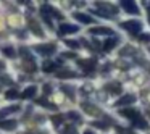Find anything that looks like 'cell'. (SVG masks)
Masks as SVG:
<instances>
[{
	"label": "cell",
	"instance_id": "cell-1",
	"mask_svg": "<svg viewBox=\"0 0 150 134\" xmlns=\"http://www.w3.org/2000/svg\"><path fill=\"white\" fill-rule=\"evenodd\" d=\"M121 28L126 29L127 33H131V34H139L140 29H142V24H140V21L131 20V21H124V23H121Z\"/></svg>",
	"mask_w": 150,
	"mask_h": 134
},
{
	"label": "cell",
	"instance_id": "cell-2",
	"mask_svg": "<svg viewBox=\"0 0 150 134\" xmlns=\"http://www.w3.org/2000/svg\"><path fill=\"white\" fill-rule=\"evenodd\" d=\"M34 50L42 53V55H52V53L55 52V45H53V44H44V45H36Z\"/></svg>",
	"mask_w": 150,
	"mask_h": 134
},
{
	"label": "cell",
	"instance_id": "cell-3",
	"mask_svg": "<svg viewBox=\"0 0 150 134\" xmlns=\"http://www.w3.org/2000/svg\"><path fill=\"white\" fill-rule=\"evenodd\" d=\"M121 7H123L124 10L127 11V13H132V15H137V13H139V8H137V5L134 4V2H129V0H123V2H121Z\"/></svg>",
	"mask_w": 150,
	"mask_h": 134
},
{
	"label": "cell",
	"instance_id": "cell-4",
	"mask_svg": "<svg viewBox=\"0 0 150 134\" xmlns=\"http://www.w3.org/2000/svg\"><path fill=\"white\" fill-rule=\"evenodd\" d=\"M134 102H136V95L127 94V95H123V97L118 100L116 107H126V105H131V104H134Z\"/></svg>",
	"mask_w": 150,
	"mask_h": 134
},
{
	"label": "cell",
	"instance_id": "cell-5",
	"mask_svg": "<svg viewBox=\"0 0 150 134\" xmlns=\"http://www.w3.org/2000/svg\"><path fill=\"white\" fill-rule=\"evenodd\" d=\"M78 31H79V28L76 24H62L60 26V34H74Z\"/></svg>",
	"mask_w": 150,
	"mask_h": 134
},
{
	"label": "cell",
	"instance_id": "cell-6",
	"mask_svg": "<svg viewBox=\"0 0 150 134\" xmlns=\"http://www.w3.org/2000/svg\"><path fill=\"white\" fill-rule=\"evenodd\" d=\"M79 66H82V68L86 69V71H92V69H95V62L94 60H79Z\"/></svg>",
	"mask_w": 150,
	"mask_h": 134
},
{
	"label": "cell",
	"instance_id": "cell-7",
	"mask_svg": "<svg viewBox=\"0 0 150 134\" xmlns=\"http://www.w3.org/2000/svg\"><path fill=\"white\" fill-rule=\"evenodd\" d=\"M91 33L94 34V36H98V34H103V36H111L113 34V31L110 29V28H94V29H91Z\"/></svg>",
	"mask_w": 150,
	"mask_h": 134
},
{
	"label": "cell",
	"instance_id": "cell-8",
	"mask_svg": "<svg viewBox=\"0 0 150 134\" xmlns=\"http://www.w3.org/2000/svg\"><path fill=\"white\" fill-rule=\"evenodd\" d=\"M74 18L78 21H81V23H86V24H91L92 21H94L89 15H84V13H74Z\"/></svg>",
	"mask_w": 150,
	"mask_h": 134
},
{
	"label": "cell",
	"instance_id": "cell-9",
	"mask_svg": "<svg viewBox=\"0 0 150 134\" xmlns=\"http://www.w3.org/2000/svg\"><path fill=\"white\" fill-rule=\"evenodd\" d=\"M15 126H16V121H15V120L0 121V128H2V129H8V131H11V129H15Z\"/></svg>",
	"mask_w": 150,
	"mask_h": 134
},
{
	"label": "cell",
	"instance_id": "cell-10",
	"mask_svg": "<svg viewBox=\"0 0 150 134\" xmlns=\"http://www.w3.org/2000/svg\"><path fill=\"white\" fill-rule=\"evenodd\" d=\"M36 91H37L36 86H31V87H28L26 91L23 92V95H21V97H23V99H31V97H34V95H36Z\"/></svg>",
	"mask_w": 150,
	"mask_h": 134
},
{
	"label": "cell",
	"instance_id": "cell-11",
	"mask_svg": "<svg viewBox=\"0 0 150 134\" xmlns=\"http://www.w3.org/2000/svg\"><path fill=\"white\" fill-rule=\"evenodd\" d=\"M116 42H118V40L115 39V37H113V39H107V40H105V44H103V49L105 50H111L115 45H116Z\"/></svg>",
	"mask_w": 150,
	"mask_h": 134
},
{
	"label": "cell",
	"instance_id": "cell-12",
	"mask_svg": "<svg viewBox=\"0 0 150 134\" xmlns=\"http://www.w3.org/2000/svg\"><path fill=\"white\" fill-rule=\"evenodd\" d=\"M132 123H134V124H137L139 128H147V126H149V124H147V121H144V118H140L139 115H137V116L132 120Z\"/></svg>",
	"mask_w": 150,
	"mask_h": 134
},
{
	"label": "cell",
	"instance_id": "cell-13",
	"mask_svg": "<svg viewBox=\"0 0 150 134\" xmlns=\"http://www.w3.org/2000/svg\"><path fill=\"white\" fill-rule=\"evenodd\" d=\"M16 110H18L16 105H11V107H8V108H4V110H0V118L5 116V115H8V113H13V111H16Z\"/></svg>",
	"mask_w": 150,
	"mask_h": 134
},
{
	"label": "cell",
	"instance_id": "cell-14",
	"mask_svg": "<svg viewBox=\"0 0 150 134\" xmlns=\"http://www.w3.org/2000/svg\"><path fill=\"white\" fill-rule=\"evenodd\" d=\"M120 113H121V115H124V116H129V118H131V121H132L134 118L137 116V111H136V110H121Z\"/></svg>",
	"mask_w": 150,
	"mask_h": 134
},
{
	"label": "cell",
	"instance_id": "cell-15",
	"mask_svg": "<svg viewBox=\"0 0 150 134\" xmlns=\"http://www.w3.org/2000/svg\"><path fill=\"white\" fill-rule=\"evenodd\" d=\"M57 76H58V78H74L76 76V73H73V71H58L57 73Z\"/></svg>",
	"mask_w": 150,
	"mask_h": 134
},
{
	"label": "cell",
	"instance_id": "cell-16",
	"mask_svg": "<svg viewBox=\"0 0 150 134\" xmlns=\"http://www.w3.org/2000/svg\"><path fill=\"white\" fill-rule=\"evenodd\" d=\"M2 52H4L7 57H10V58H11V57H15V50L10 49V47H4V49H2Z\"/></svg>",
	"mask_w": 150,
	"mask_h": 134
},
{
	"label": "cell",
	"instance_id": "cell-17",
	"mask_svg": "<svg viewBox=\"0 0 150 134\" xmlns=\"http://www.w3.org/2000/svg\"><path fill=\"white\" fill-rule=\"evenodd\" d=\"M63 91L66 92V95H68V97H71V99H74V94H73V87H68V86H63Z\"/></svg>",
	"mask_w": 150,
	"mask_h": 134
},
{
	"label": "cell",
	"instance_id": "cell-18",
	"mask_svg": "<svg viewBox=\"0 0 150 134\" xmlns=\"http://www.w3.org/2000/svg\"><path fill=\"white\" fill-rule=\"evenodd\" d=\"M105 89H107V91H113V92H120L121 91V87L118 84H110V86H107Z\"/></svg>",
	"mask_w": 150,
	"mask_h": 134
},
{
	"label": "cell",
	"instance_id": "cell-19",
	"mask_svg": "<svg viewBox=\"0 0 150 134\" xmlns=\"http://www.w3.org/2000/svg\"><path fill=\"white\" fill-rule=\"evenodd\" d=\"M5 99H18V92L16 91H8L5 94Z\"/></svg>",
	"mask_w": 150,
	"mask_h": 134
},
{
	"label": "cell",
	"instance_id": "cell-20",
	"mask_svg": "<svg viewBox=\"0 0 150 134\" xmlns=\"http://www.w3.org/2000/svg\"><path fill=\"white\" fill-rule=\"evenodd\" d=\"M68 118H73L74 121H79V120H81L79 113H76V111H69V113H68Z\"/></svg>",
	"mask_w": 150,
	"mask_h": 134
},
{
	"label": "cell",
	"instance_id": "cell-21",
	"mask_svg": "<svg viewBox=\"0 0 150 134\" xmlns=\"http://www.w3.org/2000/svg\"><path fill=\"white\" fill-rule=\"evenodd\" d=\"M66 45H68V47H73V49H78V47H79V44H78V40H66Z\"/></svg>",
	"mask_w": 150,
	"mask_h": 134
},
{
	"label": "cell",
	"instance_id": "cell-22",
	"mask_svg": "<svg viewBox=\"0 0 150 134\" xmlns=\"http://www.w3.org/2000/svg\"><path fill=\"white\" fill-rule=\"evenodd\" d=\"M55 65L53 63H44V71H53Z\"/></svg>",
	"mask_w": 150,
	"mask_h": 134
},
{
	"label": "cell",
	"instance_id": "cell-23",
	"mask_svg": "<svg viewBox=\"0 0 150 134\" xmlns=\"http://www.w3.org/2000/svg\"><path fill=\"white\" fill-rule=\"evenodd\" d=\"M39 104H42L44 107H47V108H52V110L55 108V105H53V104H49L47 100H39Z\"/></svg>",
	"mask_w": 150,
	"mask_h": 134
},
{
	"label": "cell",
	"instance_id": "cell-24",
	"mask_svg": "<svg viewBox=\"0 0 150 134\" xmlns=\"http://www.w3.org/2000/svg\"><path fill=\"white\" fill-rule=\"evenodd\" d=\"M62 134H76V129H74V128H73V126H71V128L68 126V128H66V129L63 131Z\"/></svg>",
	"mask_w": 150,
	"mask_h": 134
},
{
	"label": "cell",
	"instance_id": "cell-25",
	"mask_svg": "<svg viewBox=\"0 0 150 134\" xmlns=\"http://www.w3.org/2000/svg\"><path fill=\"white\" fill-rule=\"evenodd\" d=\"M50 11H52V15H53L55 18H58V20H60V18H63V16H62V13H60V11H57V10H53L52 7H50Z\"/></svg>",
	"mask_w": 150,
	"mask_h": 134
},
{
	"label": "cell",
	"instance_id": "cell-26",
	"mask_svg": "<svg viewBox=\"0 0 150 134\" xmlns=\"http://www.w3.org/2000/svg\"><path fill=\"white\" fill-rule=\"evenodd\" d=\"M140 40H144V42H150V34H140Z\"/></svg>",
	"mask_w": 150,
	"mask_h": 134
},
{
	"label": "cell",
	"instance_id": "cell-27",
	"mask_svg": "<svg viewBox=\"0 0 150 134\" xmlns=\"http://www.w3.org/2000/svg\"><path fill=\"white\" fill-rule=\"evenodd\" d=\"M52 120H53V123H55V124H57V126H58V124H62V121H63V118H62V116H53V118H52Z\"/></svg>",
	"mask_w": 150,
	"mask_h": 134
},
{
	"label": "cell",
	"instance_id": "cell-28",
	"mask_svg": "<svg viewBox=\"0 0 150 134\" xmlns=\"http://www.w3.org/2000/svg\"><path fill=\"white\" fill-rule=\"evenodd\" d=\"M120 133L121 134H136V133H132V131H129V129H121V128H120Z\"/></svg>",
	"mask_w": 150,
	"mask_h": 134
},
{
	"label": "cell",
	"instance_id": "cell-29",
	"mask_svg": "<svg viewBox=\"0 0 150 134\" xmlns=\"http://www.w3.org/2000/svg\"><path fill=\"white\" fill-rule=\"evenodd\" d=\"M63 55H65V57H66V58H68V57H69V58H73V57H74V53H71V52H69V53H68V52H66V53H63Z\"/></svg>",
	"mask_w": 150,
	"mask_h": 134
},
{
	"label": "cell",
	"instance_id": "cell-30",
	"mask_svg": "<svg viewBox=\"0 0 150 134\" xmlns=\"http://www.w3.org/2000/svg\"><path fill=\"white\" fill-rule=\"evenodd\" d=\"M84 134H94V133H92L91 129H87V131H84Z\"/></svg>",
	"mask_w": 150,
	"mask_h": 134
},
{
	"label": "cell",
	"instance_id": "cell-31",
	"mask_svg": "<svg viewBox=\"0 0 150 134\" xmlns=\"http://www.w3.org/2000/svg\"><path fill=\"white\" fill-rule=\"evenodd\" d=\"M0 69H2V63H0Z\"/></svg>",
	"mask_w": 150,
	"mask_h": 134
}]
</instances>
